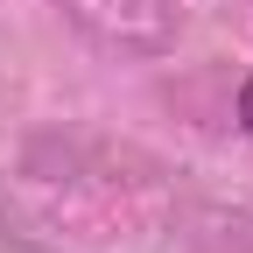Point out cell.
Listing matches in <instances>:
<instances>
[{
    "mask_svg": "<svg viewBox=\"0 0 253 253\" xmlns=\"http://www.w3.org/2000/svg\"><path fill=\"white\" fill-rule=\"evenodd\" d=\"M239 126H246V134H253V78L239 84Z\"/></svg>",
    "mask_w": 253,
    "mask_h": 253,
    "instance_id": "obj_1",
    "label": "cell"
}]
</instances>
